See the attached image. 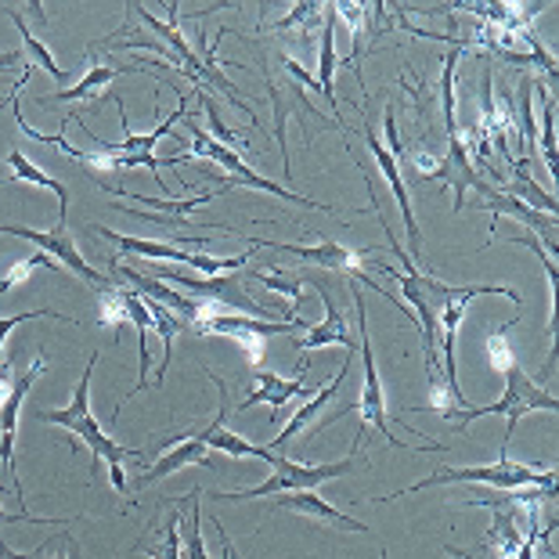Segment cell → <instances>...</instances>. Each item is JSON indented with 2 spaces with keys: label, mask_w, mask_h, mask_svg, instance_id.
<instances>
[{
  "label": "cell",
  "mask_w": 559,
  "mask_h": 559,
  "mask_svg": "<svg viewBox=\"0 0 559 559\" xmlns=\"http://www.w3.org/2000/svg\"><path fill=\"white\" fill-rule=\"evenodd\" d=\"M347 289L354 296V307H358V354H361V361H365V386H361V397L347 404V408H340L336 415H329L325 423L318 426V430H325L329 423H336L340 415H350V412H358L361 419H365V430H376L379 437L386 440L390 448H412V444H404L401 437H394V430H390V419H386V401H383V383H379V372H376V354H372V340H368V311H365V293H361V285L358 282H350L347 278ZM412 451H423V455H430V451H444V444H419V448H412Z\"/></svg>",
  "instance_id": "3957f363"
},
{
  "label": "cell",
  "mask_w": 559,
  "mask_h": 559,
  "mask_svg": "<svg viewBox=\"0 0 559 559\" xmlns=\"http://www.w3.org/2000/svg\"><path fill=\"white\" fill-rule=\"evenodd\" d=\"M242 275H246V282H249V278H257L260 285H264V289L285 296L293 311H296V307H300V300H304V278H300V271H285V275H271L267 267H249V271H242Z\"/></svg>",
  "instance_id": "1f68e13d"
},
{
  "label": "cell",
  "mask_w": 559,
  "mask_h": 559,
  "mask_svg": "<svg viewBox=\"0 0 559 559\" xmlns=\"http://www.w3.org/2000/svg\"><path fill=\"white\" fill-rule=\"evenodd\" d=\"M47 368V358L44 350L37 354V361H33L26 372L15 376V383H11L4 404H0V462H4V473L11 477V491H15V502L26 506V491H22V484L15 477V437H19V412H22V401L33 390V383L44 376Z\"/></svg>",
  "instance_id": "4fadbf2b"
},
{
  "label": "cell",
  "mask_w": 559,
  "mask_h": 559,
  "mask_svg": "<svg viewBox=\"0 0 559 559\" xmlns=\"http://www.w3.org/2000/svg\"><path fill=\"white\" fill-rule=\"evenodd\" d=\"M440 484H480V487H491V491H516V487H556V469H538V466H520L502 451V459L495 466H466V469H451V466H440L433 469L430 477H423L419 484L404 487V491H394L386 498H368V506L376 502H394L401 495H415V491H426V487H440Z\"/></svg>",
  "instance_id": "277c9868"
},
{
  "label": "cell",
  "mask_w": 559,
  "mask_h": 559,
  "mask_svg": "<svg viewBox=\"0 0 559 559\" xmlns=\"http://www.w3.org/2000/svg\"><path fill=\"white\" fill-rule=\"evenodd\" d=\"M8 166H11V174H8L4 185H40V188H47L51 195H58V217H66V210H69V188L66 185H58L55 177H47L40 166L29 163L19 148L8 152Z\"/></svg>",
  "instance_id": "484cf974"
},
{
  "label": "cell",
  "mask_w": 559,
  "mask_h": 559,
  "mask_svg": "<svg viewBox=\"0 0 559 559\" xmlns=\"http://www.w3.org/2000/svg\"><path fill=\"white\" fill-rule=\"evenodd\" d=\"M459 58L462 51L451 47L444 55V73H440V109H444V138H459V120H455V109H459V94H455V80H459Z\"/></svg>",
  "instance_id": "f546056e"
},
{
  "label": "cell",
  "mask_w": 559,
  "mask_h": 559,
  "mask_svg": "<svg viewBox=\"0 0 559 559\" xmlns=\"http://www.w3.org/2000/svg\"><path fill=\"white\" fill-rule=\"evenodd\" d=\"M372 210H376V221L383 224V231H386V249L397 257V264H383V260H376V271H383V275H390L397 285H401V293H404V307L415 314V329H419V340H423V354H426V379H430L433 372H444L440 368V358H437V314H440V307H444L451 296H459L462 285H448V282H440L437 275H430V271H423V267H415L412 264V257L404 253V246L397 242V235L394 228L386 224L383 217V210L376 206V199H372Z\"/></svg>",
  "instance_id": "6da1fadb"
},
{
  "label": "cell",
  "mask_w": 559,
  "mask_h": 559,
  "mask_svg": "<svg viewBox=\"0 0 559 559\" xmlns=\"http://www.w3.org/2000/svg\"><path fill=\"white\" fill-rule=\"evenodd\" d=\"M358 466V451L343 462H321V466H307V462H293L285 455H275L271 462V477L257 487H242V491H213L217 502H242V498H267V495H289V491H318L325 480H340Z\"/></svg>",
  "instance_id": "5b68a950"
},
{
  "label": "cell",
  "mask_w": 559,
  "mask_h": 559,
  "mask_svg": "<svg viewBox=\"0 0 559 559\" xmlns=\"http://www.w3.org/2000/svg\"><path fill=\"white\" fill-rule=\"evenodd\" d=\"M419 181L423 185L426 181H440L444 188H451V192H455V213H462V210H466V192H473V188H477L484 177L473 170V163L466 156V148H462V141L451 138L444 159H440V166L426 174V177H419Z\"/></svg>",
  "instance_id": "d6986e66"
},
{
  "label": "cell",
  "mask_w": 559,
  "mask_h": 559,
  "mask_svg": "<svg viewBox=\"0 0 559 559\" xmlns=\"http://www.w3.org/2000/svg\"><path fill=\"white\" fill-rule=\"evenodd\" d=\"M19 62H22V51H4V55H0V73L11 69V66H19Z\"/></svg>",
  "instance_id": "b9f144b4"
},
{
  "label": "cell",
  "mask_w": 559,
  "mask_h": 559,
  "mask_svg": "<svg viewBox=\"0 0 559 559\" xmlns=\"http://www.w3.org/2000/svg\"><path fill=\"white\" fill-rule=\"evenodd\" d=\"M148 559H181V506H174L166 513V527H163V538L156 545H141Z\"/></svg>",
  "instance_id": "e575fe53"
},
{
  "label": "cell",
  "mask_w": 559,
  "mask_h": 559,
  "mask_svg": "<svg viewBox=\"0 0 559 559\" xmlns=\"http://www.w3.org/2000/svg\"><path fill=\"white\" fill-rule=\"evenodd\" d=\"M347 376H350V358H347V365H343V368H340V372H336V379H332V383H325V390H318V394H314L311 401H307V404H304V408H300V412H296V415H293V419H289V423H285V426H282V430H278V437H275V440H271V451H275V455H285V448H289V440H293L296 433H304V430H307V426H311V423H314V415H318L321 408H325V404H329L332 397H336V394H340V386H343V383H347Z\"/></svg>",
  "instance_id": "cb8c5ba5"
},
{
  "label": "cell",
  "mask_w": 559,
  "mask_h": 559,
  "mask_svg": "<svg viewBox=\"0 0 559 559\" xmlns=\"http://www.w3.org/2000/svg\"><path fill=\"white\" fill-rule=\"evenodd\" d=\"M199 498H202V491L195 487V491H192V516H188V531H185V545H181L185 559H210L206 545H202V513H199Z\"/></svg>",
  "instance_id": "ab89813d"
},
{
  "label": "cell",
  "mask_w": 559,
  "mask_h": 559,
  "mask_svg": "<svg viewBox=\"0 0 559 559\" xmlns=\"http://www.w3.org/2000/svg\"><path fill=\"white\" fill-rule=\"evenodd\" d=\"M275 509H289V513H304V516L321 520V523H336V527L372 534V527H368V523L354 520V516H347V513H340V509H336V506H329L318 491H289V495H278Z\"/></svg>",
  "instance_id": "7402d4cb"
},
{
  "label": "cell",
  "mask_w": 559,
  "mask_h": 559,
  "mask_svg": "<svg viewBox=\"0 0 559 559\" xmlns=\"http://www.w3.org/2000/svg\"><path fill=\"white\" fill-rule=\"evenodd\" d=\"M102 188H105V192H109V195H127V199H134L141 210H163V213H174V221H188V213H192V210L206 206L210 199H217V195L228 192V188H239V185L228 181V185L213 188V192L188 195V199H177V202H170V199H145V195H138V192H123V188H112V185H102Z\"/></svg>",
  "instance_id": "4316f807"
},
{
  "label": "cell",
  "mask_w": 559,
  "mask_h": 559,
  "mask_svg": "<svg viewBox=\"0 0 559 559\" xmlns=\"http://www.w3.org/2000/svg\"><path fill=\"white\" fill-rule=\"evenodd\" d=\"M325 22V4H314V0H304V4H293L289 8V15L285 19H278L275 26V33H285V29H296L300 33V40L307 44L318 33V26Z\"/></svg>",
  "instance_id": "4dcf8cb0"
},
{
  "label": "cell",
  "mask_w": 559,
  "mask_h": 559,
  "mask_svg": "<svg viewBox=\"0 0 559 559\" xmlns=\"http://www.w3.org/2000/svg\"><path fill=\"white\" fill-rule=\"evenodd\" d=\"M300 278H304V285L311 282L314 289H318L321 304H325V318H321L318 325L307 329L304 340H296V350H304V354L307 350H321V347H343L347 354L358 350V340H354L350 318L340 307L336 289H332V282L325 278V271H321V275H314V271H300Z\"/></svg>",
  "instance_id": "8fae6325"
},
{
  "label": "cell",
  "mask_w": 559,
  "mask_h": 559,
  "mask_svg": "<svg viewBox=\"0 0 559 559\" xmlns=\"http://www.w3.org/2000/svg\"><path fill=\"white\" fill-rule=\"evenodd\" d=\"M534 80L527 73H520L516 94H513V109H516V123H520V138H523V159L531 156L534 145H538V120H534Z\"/></svg>",
  "instance_id": "f1b7e54d"
},
{
  "label": "cell",
  "mask_w": 559,
  "mask_h": 559,
  "mask_svg": "<svg viewBox=\"0 0 559 559\" xmlns=\"http://www.w3.org/2000/svg\"><path fill=\"white\" fill-rule=\"evenodd\" d=\"M202 372H206L213 379V386H217V415L210 419V426H195L188 437H195L199 444L217 448V451H224V455H231V459H257V462H264V466H271V462H275V451L260 448V444H249L246 437L228 430V383H224V379L206 365H202Z\"/></svg>",
  "instance_id": "5bb4252c"
},
{
  "label": "cell",
  "mask_w": 559,
  "mask_h": 559,
  "mask_svg": "<svg viewBox=\"0 0 559 559\" xmlns=\"http://www.w3.org/2000/svg\"><path fill=\"white\" fill-rule=\"evenodd\" d=\"M383 559H386V549H383Z\"/></svg>",
  "instance_id": "7bdbcfd3"
},
{
  "label": "cell",
  "mask_w": 559,
  "mask_h": 559,
  "mask_svg": "<svg viewBox=\"0 0 559 559\" xmlns=\"http://www.w3.org/2000/svg\"><path fill=\"white\" fill-rule=\"evenodd\" d=\"M257 249H278V253H289L304 264H314L318 271L325 275H347V278H358L365 275V260L376 257V246H361L354 249L347 242H329L321 239L318 246H296V242H271V239H253Z\"/></svg>",
  "instance_id": "7c38bea8"
},
{
  "label": "cell",
  "mask_w": 559,
  "mask_h": 559,
  "mask_svg": "<svg viewBox=\"0 0 559 559\" xmlns=\"http://www.w3.org/2000/svg\"><path fill=\"white\" fill-rule=\"evenodd\" d=\"M195 336H235V332H253V336H282V332H296V329H311L304 318H278V321H267V318H246V314H210L195 321Z\"/></svg>",
  "instance_id": "ac0fdd59"
},
{
  "label": "cell",
  "mask_w": 559,
  "mask_h": 559,
  "mask_svg": "<svg viewBox=\"0 0 559 559\" xmlns=\"http://www.w3.org/2000/svg\"><path fill=\"white\" fill-rule=\"evenodd\" d=\"M506 242H520V246H527V249H534V253H538V260L545 264V282H549V296H552L556 293V257L545 253V246L534 239L531 231H520V235H513V239H506Z\"/></svg>",
  "instance_id": "60d3db41"
},
{
  "label": "cell",
  "mask_w": 559,
  "mask_h": 559,
  "mask_svg": "<svg viewBox=\"0 0 559 559\" xmlns=\"http://www.w3.org/2000/svg\"><path fill=\"white\" fill-rule=\"evenodd\" d=\"M130 73H148V66H94L87 69V73L80 76L76 87L69 91H58V94H47V98H40L44 109H55V105H66V102H83V98H94L98 91H105L109 83H116L120 76H130Z\"/></svg>",
  "instance_id": "44dd1931"
},
{
  "label": "cell",
  "mask_w": 559,
  "mask_h": 559,
  "mask_svg": "<svg viewBox=\"0 0 559 559\" xmlns=\"http://www.w3.org/2000/svg\"><path fill=\"white\" fill-rule=\"evenodd\" d=\"M8 15H11V22H15V26H19V33H22V44H26V51H29V55L40 62L44 73L51 76V80H66V69H58V62L51 58V51H47V44L33 37L29 26H26V22H22V15H19V8H8Z\"/></svg>",
  "instance_id": "8d00e7d4"
},
{
  "label": "cell",
  "mask_w": 559,
  "mask_h": 559,
  "mask_svg": "<svg viewBox=\"0 0 559 559\" xmlns=\"http://www.w3.org/2000/svg\"><path fill=\"white\" fill-rule=\"evenodd\" d=\"M506 379V394L502 401H495V404H484V408H466L459 415V430H469V423H477L484 419V415H506V440H502V451L509 455V444H513V430H516V423L523 419V415H531V412H556L559 408V401L549 394V390H542L534 379L523 372V368H509V372L502 376Z\"/></svg>",
  "instance_id": "8992f818"
},
{
  "label": "cell",
  "mask_w": 559,
  "mask_h": 559,
  "mask_svg": "<svg viewBox=\"0 0 559 559\" xmlns=\"http://www.w3.org/2000/svg\"><path fill=\"white\" fill-rule=\"evenodd\" d=\"M361 134H365V145H368V156L376 159V166L383 170L386 177V185H390V192H394L397 199V206H401V217H404V231H408V249L404 253L412 257V264L419 267V260H423V231H419V221H415V213H412V199H408V185H404V174H401V163L390 156V152L383 148V141L376 138V130L372 123H361Z\"/></svg>",
  "instance_id": "2e32d148"
},
{
  "label": "cell",
  "mask_w": 559,
  "mask_h": 559,
  "mask_svg": "<svg viewBox=\"0 0 559 559\" xmlns=\"http://www.w3.org/2000/svg\"><path fill=\"white\" fill-rule=\"evenodd\" d=\"M33 271H58V264L47 253H33L26 260H19V264L8 267V275H0V296H8L11 289H15V285L26 282Z\"/></svg>",
  "instance_id": "f35d334b"
},
{
  "label": "cell",
  "mask_w": 559,
  "mask_h": 559,
  "mask_svg": "<svg viewBox=\"0 0 559 559\" xmlns=\"http://www.w3.org/2000/svg\"><path fill=\"white\" fill-rule=\"evenodd\" d=\"M534 94L542 98V152H545V166H549V174H556V98L549 91L542 87V83H534Z\"/></svg>",
  "instance_id": "d590c367"
},
{
  "label": "cell",
  "mask_w": 559,
  "mask_h": 559,
  "mask_svg": "<svg viewBox=\"0 0 559 559\" xmlns=\"http://www.w3.org/2000/svg\"><path fill=\"white\" fill-rule=\"evenodd\" d=\"M311 368V358H300V376L296 379H282L275 372H264V368H253V390H249V397L235 408V415H246L249 408H257V404H271L278 415L275 423H282V412L289 408L293 397H307L314 386L304 383V372Z\"/></svg>",
  "instance_id": "e0dca14e"
},
{
  "label": "cell",
  "mask_w": 559,
  "mask_h": 559,
  "mask_svg": "<svg viewBox=\"0 0 559 559\" xmlns=\"http://www.w3.org/2000/svg\"><path fill=\"white\" fill-rule=\"evenodd\" d=\"M94 235H102V239H109L116 242V249H123V253H134V257H145V260H159V264H188V267H195L202 271V275H228V271H239L246 267L249 260H253V253H260L257 242L249 239V249L239 257H210V253H195V249H181V246H174V242H152V239H134V235H120V231H112V228H102V224H94L91 228Z\"/></svg>",
  "instance_id": "52a82bcc"
},
{
  "label": "cell",
  "mask_w": 559,
  "mask_h": 559,
  "mask_svg": "<svg viewBox=\"0 0 559 559\" xmlns=\"http://www.w3.org/2000/svg\"><path fill=\"white\" fill-rule=\"evenodd\" d=\"M98 307H102V325L105 329H123V325H130L120 278H116L109 289H98Z\"/></svg>",
  "instance_id": "74e56055"
},
{
  "label": "cell",
  "mask_w": 559,
  "mask_h": 559,
  "mask_svg": "<svg viewBox=\"0 0 559 559\" xmlns=\"http://www.w3.org/2000/svg\"><path fill=\"white\" fill-rule=\"evenodd\" d=\"M76 556V542L69 534H51L47 542H40L33 552H15L11 545L0 538V559H73Z\"/></svg>",
  "instance_id": "836d02e7"
},
{
  "label": "cell",
  "mask_w": 559,
  "mask_h": 559,
  "mask_svg": "<svg viewBox=\"0 0 559 559\" xmlns=\"http://www.w3.org/2000/svg\"><path fill=\"white\" fill-rule=\"evenodd\" d=\"M185 127L192 130V156L221 163L224 170L231 174V181H235V185H242V188H257V192H271V195H278V199H289V202H300V206H307V210L336 213L332 206H325V202H314V199H307V195H296L293 188L275 185V181H267L264 174L249 170V163L242 159V152H235V148H228V145H221V141H217V138H210V130H202L199 123L188 120Z\"/></svg>",
  "instance_id": "9c48e42d"
},
{
  "label": "cell",
  "mask_w": 559,
  "mask_h": 559,
  "mask_svg": "<svg viewBox=\"0 0 559 559\" xmlns=\"http://www.w3.org/2000/svg\"><path fill=\"white\" fill-rule=\"evenodd\" d=\"M94 365H98V350H94L91 358H87V372L80 376L73 401H69L66 408H40L37 415H33V419H37V423H51V426H62V430L80 437L83 444L91 448L87 484L94 480V473H98L102 462H109V480L116 487V495H127V469H123V462L127 459H141V451L138 448L116 444L112 437L102 433V426H98V419H94V412H91V372H94Z\"/></svg>",
  "instance_id": "7a4b0ae2"
},
{
  "label": "cell",
  "mask_w": 559,
  "mask_h": 559,
  "mask_svg": "<svg viewBox=\"0 0 559 559\" xmlns=\"http://www.w3.org/2000/svg\"><path fill=\"white\" fill-rule=\"evenodd\" d=\"M192 466H210V448L199 444L195 437H181L177 444H166V455L148 473H141L138 484L148 487L163 477H170V473H181V469H192Z\"/></svg>",
  "instance_id": "603a6c76"
},
{
  "label": "cell",
  "mask_w": 559,
  "mask_h": 559,
  "mask_svg": "<svg viewBox=\"0 0 559 559\" xmlns=\"http://www.w3.org/2000/svg\"><path fill=\"white\" fill-rule=\"evenodd\" d=\"M516 321H520V314H516V318H509V321H502V325L487 332V340H484L487 361H491V368H495L498 376H506L509 368H516V365H520V361H516V354H513V347H509V329H513Z\"/></svg>",
  "instance_id": "d6a6232c"
},
{
  "label": "cell",
  "mask_w": 559,
  "mask_h": 559,
  "mask_svg": "<svg viewBox=\"0 0 559 559\" xmlns=\"http://www.w3.org/2000/svg\"><path fill=\"white\" fill-rule=\"evenodd\" d=\"M0 235H15V239H26L40 249V253H47L55 260V264L69 267L80 282L94 285V289H109V285L116 282L109 271H94L87 260H83L80 246L73 242V235L66 231V217L55 221L51 231H33V228H22V224H0Z\"/></svg>",
  "instance_id": "30bf717a"
},
{
  "label": "cell",
  "mask_w": 559,
  "mask_h": 559,
  "mask_svg": "<svg viewBox=\"0 0 559 559\" xmlns=\"http://www.w3.org/2000/svg\"><path fill=\"white\" fill-rule=\"evenodd\" d=\"M152 278H159L166 285H181V289L192 296V300H206V304H217L224 311H242V314H275V307H260L253 296L246 293V275L242 271H228V275H185V271H174V267H148Z\"/></svg>",
  "instance_id": "ba28073f"
},
{
  "label": "cell",
  "mask_w": 559,
  "mask_h": 559,
  "mask_svg": "<svg viewBox=\"0 0 559 559\" xmlns=\"http://www.w3.org/2000/svg\"><path fill=\"white\" fill-rule=\"evenodd\" d=\"M509 170H513V177H506V188L502 192H509L513 199H520L523 206H531V210H549V217H556L559 213V202H556V195L552 192H545V188L534 181V177L527 174V163H513L509 166Z\"/></svg>",
  "instance_id": "83f0119b"
},
{
  "label": "cell",
  "mask_w": 559,
  "mask_h": 559,
  "mask_svg": "<svg viewBox=\"0 0 559 559\" xmlns=\"http://www.w3.org/2000/svg\"><path fill=\"white\" fill-rule=\"evenodd\" d=\"M477 199H469L466 206H473V210H491V235H495V228H498V217H513V221H520V224H527L531 228V235H542V239H549V253L556 257V228H559V217H549V213H538V210H531V206H523L520 199H513L509 192H502V188H495V185H487V181H480L477 188Z\"/></svg>",
  "instance_id": "9a60e30c"
},
{
  "label": "cell",
  "mask_w": 559,
  "mask_h": 559,
  "mask_svg": "<svg viewBox=\"0 0 559 559\" xmlns=\"http://www.w3.org/2000/svg\"><path fill=\"white\" fill-rule=\"evenodd\" d=\"M336 69H340V55H336V11L332 4H325V29H321V47H318V91L321 98L329 102L332 109V123H336L343 134H347V127H343V112H340V98H336Z\"/></svg>",
  "instance_id": "ffe728a7"
},
{
  "label": "cell",
  "mask_w": 559,
  "mask_h": 559,
  "mask_svg": "<svg viewBox=\"0 0 559 559\" xmlns=\"http://www.w3.org/2000/svg\"><path fill=\"white\" fill-rule=\"evenodd\" d=\"M123 304H127V318H130V325L138 329V386L130 390V397L141 394V390L148 386V368H152V358H148V332H156V325H152V314H148V307L145 300L130 289V285H123Z\"/></svg>",
  "instance_id": "d4e9b609"
}]
</instances>
